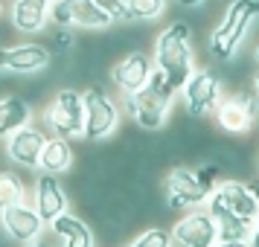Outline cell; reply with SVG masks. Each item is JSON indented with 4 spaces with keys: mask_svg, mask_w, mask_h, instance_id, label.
I'll return each instance as SVG.
<instances>
[{
    "mask_svg": "<svg viewBox=\"0 0 259 247\" xmlns=\"http://www.w3.org/2000/svg\"><path fill=\"white\" fill-rule=\"evenodd\" d=\"M189 38H192V32L184 21L169 24L154 38V67L163 73L178 90L187 84V79L195 70V53H192Z\"/></svg>",
    "mask_w": 259,
    "mask_h": 247,
    "instance_id": "1",
    "label": "cell"
},
{
    "mask_svg": "<svg viewBox=\"0 0 259 247\" xmlns=\"http://www.w3.org/2000/svg\"><path fill=\"white\" fill-rule=\"evenodd\" d=\"M175 93H178V87H172V82L154 67L152 79L146 82V87L134 90V93H125V108H128L131 119L143 131H160L166 125L169 111H172Z\"/></svg>",
    "mask_w": 259,
    "mask_h": 247,
    "instance_id": "2",
    "label": "cell"
},
{
    "mask_svg": "<svg viewBox=\"0 0 259 247\" xmlns=\"http://www.w3.org/2000/svg\"><path fill=\"white\" fill-rule=\"evenodd\" d=\"M256 21H259V0H230L222 21L210 32V41H207L210 53L215 59L230 61L236 56L239 44H242V38L247 35V29Z\"/></svg>",
    "mask_w": 259,
    "mask_h": 247,
    "instance_id": "3",
    "label": "cell"
},
{
    "mask_svg": "<svg viewBox=\"0 0 259 247\" xmlns=\"http://www.w3.org/2000/svg\"><path fill=\"white\" fill-rule=\"evenodd\" d=\"M47 119L50 131L56 137H64V140H84V93L79 87H70V84H61L53 102L47 105Z\"/></svg>",
    "mask_w": 259,
    "mask_h": 247,
    "instance_id": "4",
    "label": "cell"
},
{
    "mask_svg": "<svg viewBox=\"0 0 259 247\" xmlns=\"http://www.w3.org/2000/svg\"><path fill=\"white\" fill-rule=\"evenodd\" d=\"M119 125V105L108 96L99 82H91L84 90V140L99 142L111 137Z\"/></svg>",
    "mask_w": 259,
    "mask_h": 247,
    "instance_id": "5",
    "label": "cell"
},
{
    "mask_svg": "<svg viewBox=\"0 0 259 247\" xmlns=\"http://www.w3.org/2000/svg\"><path fill=\"white\" fill-rule=\"evenodd\" d=\"M253 90H236L230 96H222L219 105L212 111L215 125L224 134H233V137H245L253 131L256 125V102H253Z\"/></svg>",
    "mask_w": 259,
    "mask_h": 247,
    "instance_id": "6",
    "label": "cell"
},
{
    "mask_svg": "<svg viewBox=\"0 0 259 247\" xmlns=\"http://www.w3.org/2000/svg\"><path fill=\"white\" fill-rule=\"evenodd\" d=\"M163 192H166L169 210H192V207H207V198H210L212 189L201 180L195 169L175 166L166 175Z\"/></svg>",
    "mask_w": 259,
    "mask_h": 247,
    "instance_id": "7",
    "label": "cell"
},
{
    "mask_svg": "<svg viewBox=\"0 0 259 247\" xmlns=\"http://www.w3.org/2000/svg\"><path fill=\"white\" fill-rule=\"evenodd\" d=\"M172 241L178 247H212L219 241V227L207 207H192L172 227Z\"/></svg>",
    "mask_w": 259,
    "mask_h": 247,
    "instance_id": "8",
    "label": "cell"
},
{
    "mask_svg": "<svg viewBox=\"0 0 259 247\" xmlns=\"http://www.w3.org/2000/svg\"><path fill=\"white\" fill-rule=\"evenodd\" d=\"M50 21L64 29H108L114 24L96 0H53Z\"/></svg>",
    "mask_w": 259,
    "mask_h": 247,
    "instance_id": "9",
    "label": "cell"
},
{
    "mask_svg": "<svg viewBox=\"0 0 259 247\" xmlns=\"http://www.w3.org/2000/svg\"><path fill=\"white\" fill-rule=\"evenodd\" d=\"M44 227H47V221L38 215L35 204L18 201V204H9V207L0 210V230L15 244H29V241L41 238Z\"/></svg>",
    "mask_w": 259,
    "mask_h": 247,
    "instance_id": "10",
    "label": "cell"
},
{
    "mask_svg": "<svg viewBox=\"0 0 259 247\" xmlns=\"http://www.w3.org/2000/svg\"><path fill=\"white\" fill-rule=\"evenodd\" d=\"M184 102H187V114L192 117H207L215 111L219 99H222V79L207 67H195L187 84L181 87Z\"/></svg>",
    "mask_w": 259,
    "mask_h": 247,
    "instance_id": "11",
    "label": "cell"
},
{
    "mask_svg": "<svg viewBox=\"0 0 259 247\" xmlns=\"http://www.w3.org/2000/svg\"><path fill=\"white\" fill-rule=\"evenodd\" d=\"M210 201L222 204L224 210H230L233 215H239V218H245V221H250V224L256 221V215H259L256 192H253V186L245 183L242 177H224V180H219L215 189L210 192Z\"/></svg>",
    "mask_w": 259,
    "mask_h": 247,
    "instance_id": "12",
    "label": "cell"
},
{
    "mask_svg": "<svg viewBox=\"0 0 259 247\" xmlns=\"http://www.w3.org/2000/svg\"><path fill=\"white\" fill-rule=\"evenodd\" d=\"M53 53L38 44H15L0 47V70H9L15 76H38L50 70Z\"/></svg>",
    "mask_w": 259,
    "mask_h": 247,
    "instance_id": "13",
    "label": "cell"
},
{
    "mask_svg": "<svg viewBox=\"0 0 259 247\" xmlns=\"http://www.w3.org/2000/svg\"><path fill=\"white\" fill-rule=\"evenodd\" d=\"M32 204H35L38 215L47 221V227L59 215L70 210V195L64 192V186L59 183V175H50V172H41L35 177V192H32Z\"/></svg>",
    "mask_w": 259,
    "mask_h": 247,
    "instance_id": "14",
    "label": "cell"
},
{
    "mask_svg": "<svg viewBox=\"0 0 259 247\" xmlns=\"http://www.w3.org/2000/svg\"><path fill=\"white\" fill-rule=\"evenodd\" d=\"M47 140H50L47 134L29 122V125H24V128H18L15 134L6 137V154H9L12 163L24 166V169H38Z\"/></svg>",
    "mask_w": 259,
    "mask_h": 247,
    "instance_id": "15",
    "label": "cell"
},
{
    "mask_svg": "<svg viewBox=\"0 0 259 247\" xmlns=\"http://www.w3.org/2000/svg\"><path fill=\"white\" fill-rule=\"evenodd\" d=\"M152 73H154V61L146 53H140V50H131L128 56H122L111 67V79H114V84L122 93H134V90L146 87V82L152 79Z\"/></svg>",
    "mask_w": 259,
    "mask_h": 247,
    "instance_id": "16",
    "label": "cell"
},
{
    "mask_svg": "<svg viewBox=\"0 0 259 247\" xmlns=\"http://www.w3.org/2000/svg\"><path fill=\"white\" fill-rule=\"evenodd\" d=\"M53 0H12V26L24 35H38L50 24Z\"/></svg>",
    "mask_w": 259,
    "mask_h": 247,
    "instance_id": "17",
    "label": "cell"
},
{
    "mask_svg": "<svg viewBox=\"0 0 259 247\" xmlns=\"http://www.w3.org/2000/svg\"><path fill=\"white\" fill-rule=\"evenodd\" d=\"M50 230L61 241V247H94L96 244L91 224L84 221V218H79V215H73L70 210L50 224Z\"/></svg>",
    "mask_w": 259,
    "mask_h": 247,
    "instance_id": "18",
    "label": "cell"
},
{
    "mask_svg": "<svg viewBox=\"0 0 259 247\" xmlns=\"http://www.w3.org/2000/svg\"><path fill=\"white\" fill-rule=\"evenodd\" d=\"M73 163H76V152H73L70 140L50 137L47 145H44V152H41L38 169L41 172H50V175H67V172H73Z\"/></svg>",
    "mask_w": 259,
    "mask_h": 247,
    "instance_id": "19",
    "label": "cell"
},
{
    "mask_svg": "<svg viewBox=\"0 0 259 247\" xmlns=\"http://www.w3.org/2000/svg\"><path fill=\"white\" fill-rule=\"evenodd\" d=\"M29 122H32V105L24 96H0V137L3 140Z\"/></svg>",
    "mask_w": 259,
    "mask_h": 247,
    "instance_id": "20",
    "label": "cell"
},
{
    "mask_svg": "<svg viewBox=\"0 0 259 247\" xmlns=\"http://www.w3.org/2000/svg\"><path fill=\"white\" fill-rule=\"evenodd\" d=\"M207 210H210V215L215 218L219 241H242V238H250V230H253L250 221L233 215L230 210H224L222 204H215V201H210V198H207Z\"/></svg>",
    "mask_w": 259,
    "mask_h": 247,
    "instance_id": "21",
    "label": "cell"
},
{
    "mask_svg": "<svg viewBox=\"0 0 259 247\" xmlns=\"http://www.w3.org/2000/svg\"><path fill=\"white\" fill-rule=\"evenodd\" d=\"M172 230L169 227H160V224H152V227H146L143 233H137L131 238L125 247H172Z\"/></svg>",
    "mask_w": 259,
    "mask_h": 247,
    "instance_id": "22",
    "label": "cell"
},
{
    "mask_svg": "<svg viewBox=\"0 0 259 247\" xmlns=\"http://www.w3.org/2000/svg\"><path fill=\"white\" fill-rule=\"evenodd\" d=\"M26 192H24V180L12 172H0V210L9 207V204H18L24 201Z\"/></svg>",
    "mask_w": 259,
    "mask_h": 247,
    "instance_id": "23",
    "label": "cell"
},
{
    "mask_svg": "<svg viewBox=\"0 0 259 247\" xmlns=\"http://www.w3.org/2000/svg\"><path fill=\"white\" fill-rule=\"evenodd\" d=\"M131 21H154L166 12V0H125Z\"/></svg>",
    "mask_w": 259,
    "mask_h": 247,
    "instance_id": "24",
    "label": "cell"
},
{
    "mask_svg": "<svg viewBox=\"0 0 259 247\" xmlns=\"http://www.w3.org/2000/svg\"><path fill=\"white\" fill-rule=\"evenodd\" d=\"M96 6H99V9H102V12L114 21V24H117V21H131L125 0H96Z\"/></svg>",
    "mask_w": 259,
    "mask_h": 247,
    "instance_id": "25",
    "label": "cell"
},
{
    "mask_svg": "<svg viewBox=\"0 0 259 247\" xmlns=\"http://www.w3.org/2000/svg\"><path fill=\"white\" fill-rule=\"evenodd\" d=\"M253 186V192H256V198H259V183H250ZM250 247H259V215H256V221H253V230H250Z\"/></svg>",
    "mask_w": 259,
    "mask_h": 247,
    "instance_id": "26",
    "label": "cell"
},
{
    "mask_svg": "<svg viewBox=\"0 0 259 247\" xmlns=\"http://www.w3.org/2000/svg\"><path fill=\"white\" fill-rule=\"evenodd\" d=\"M24 247H61V241L56 238V241H47V238H35V241H29V244Z\"/></svg>",
    "mask_w": 259,
    "mask_h": 247,
    "instance_id": "27",
    "label": "cell"
},
{
    "mask_svg": "<svg viewBox=\"0 0 259 247\" xmlns=\"http://www.w3.org/2000/svg\"><path fill=\"white\" fill-rule=\"evenodd\" d=\"M212 247H250V241L247 238H242V241H215Z\"/></svg>",
    "mask_w": 259,
    "mask_h": 247,
    "instance_id": "28",
    "label": "cell"
},
{
    "mask_svg": "<svg viewBox=\"0 0 259 247\" xmlns=\"http://www.w3.org/2000/svg\"><path fill=\"white\" fill-rule=\"evenodd\" d=\"M204 0H178V6H184V9H198Z\"/></svg>",
    "mask_w": 259,
    "mask_h": 247,
    "instance_id": "29",
    "label": "cell"
},
{
    "mask_svg": "<svg viewBox=\"0 0 259 247\" xmlns=\"http://www.w3.org/2000/svg\"><path fill=\"white\" fill-rule=\"evenodd\" d=\"M250 84H253V93H256V99H259V70L250 73Z\"/></svg>",
    "mask_w": 259,
    "mask_h": 247,
    "instance_id": "30",
    "label": "cell"
},
{
    "mask_svg": "<svg viewBox=\"0 0 259 247\" xmlns=\"http://www.w3.org/2000/svg\"><path fill=\"white\" fill-rule=\"evenodd\" d=\"M253 59H256V64H259V47H256V53H253Z\"/></svg>",
    "mask_w": 259,
    "mask_h": 247,
    "instance_id": "31",
    "label": "cell"
},
{
    "mask_svg": "<svg viewBox=\"0 0 259 247\" xmlns=\"http://www.w3.org/2000/svg\"><path fill=\"white\" fill-rule=\"evenodd\" d=\"M0 15H3V0H0Z\"/></svg>",
    "mask_w": 259,
    "mask_h": 247,
    "instance_id": "32",
    "label": "cell"
}]
</instances>
